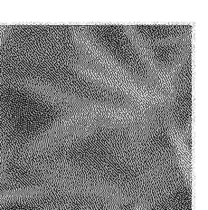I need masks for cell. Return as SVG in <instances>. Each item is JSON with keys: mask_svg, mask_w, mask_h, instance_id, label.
Wrapping results in <instances>:
<instances>
[{"mask_svg": "<svg viewBox=\"0 0 208 210\" xmlns=\"http://www.w3.org/2000/svg\"><path fill=\"white\" fill-rule=\"evenodd\" d=\"M192 38H193V29L180 35H173L170 36L152 39V40H149L148 38L146 39L148 44L152 47L153 45H155V46H168V45H174V44H183L188 41H190Z\"/></svg>", "mask_w": 208, "mask_h": 210, "instance_id": "7a4b0ae2", "label": "cell"}, {"mask_svg": "<svg viewBox=\"0 0 208 210\" xmlns=\"http://www.w3.org/2000/svg\"><path fill=\"white\" fill-rule=\"evenodd\" d=\"M125 35L137 51L143 63L146 65L151 75L158 82V87L162 91H167L168 87V76L166 67L161 66L152 50V47L147 42L145 36H143L135 26H125Z\"/></svg>", "mask_w": 208, "mask_h": 210, "instance_id": "6da1fadb", "label": "cell"}]
</instances>
